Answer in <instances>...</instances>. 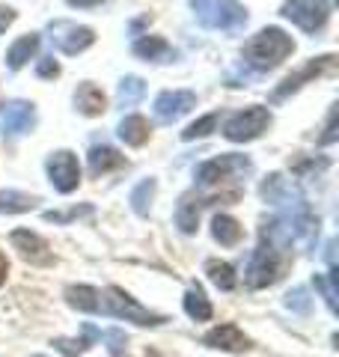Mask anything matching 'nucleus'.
<instances>
[{
	"label": "nucleus",
	"instance_id": "1",
	"mask_svg": "<svg viewBox=\"0 0 339 357\" xmlns=\"http://www.w3.org/2000/svg\"><path fill=\"white\" fill-rule=\"evenodd\" d=\"M66 301L75 310L84 312H105V316H116L134 321V325H161L164 316L140 307L134 298H128L122 289L107 286V289H93V286H69L66 289Z\"/></svg>",
	"mask_w": 339,
	"mask_h": 357
},
{
	"label": "nucleus",
	"instance_id": "2",
	"mask_svg": "<svg viewBox=\"0 0 339 357\" xmlns=\"http://www.w3.org/2000/svg\"><path fill=\"white\" fill-rule=\"evenodd\" d=\"M292 51H295V42H292L289 33H282L280 27H265L244 45V63L256 72H271Z\"/></svg>",
	"mask_w": 339,
	"mask_h": 357
},
{
	"label": "nucleus",
	"instance_id": "3",
	"mask_svg": "<svg viewBox=\"0 0 339 357\" xmlns=\"http://www.w3.org/2000/svg\"><path fill=\"white\" fill-rule=\"evenodd\" d=\"M202 27L211 30H241L247 24V13L239 0H190Z\"/></svg>",
	"mask_w": 339,
	"mask_h": 357
},
{
	"label": "nucleus",
	"instance_id": "4",
	"mask_svg": "<svg viewBox=\"0 0 339 357\" xmlns=\"http://www.w3.org/2000/svg\"><path fill=\"white\" fill-rule=\"evenodd\" d=\"M250 170H253V164H250V158H244V155H220V158H211L197 167V185L214 188V185L226 182V178H244Z\"/></svg>",
	"mask_w": 339,
	"mask_h": 357
},
{
	"label": "nucleus",
	"instance_id": "5",
	"mask_svg": "<svg viewBox=\"0 0 339 357\" xmlns=\"http://www.w3.org/2000/svg\"><path fill=\"white\" fill-rule=\"evenodd\" d=\"M280 268H282V259H280V248L271 244L268 238H262V244L256 248L253 259H250V268H247V286L250 289H265L271 283H277L280 277Z\"/></svg>",
	"mask_w": 339,
	"mask_h": 357
},
{
	"label": "nucleus",
	"instance_id": "6",
	"mask_svg": "<svg viewBox=\"0 0 339 357\" xmlns=\"http://www.w3.org/2000/svg\"><path fill=\"white\" fill-rule=\"evenodd\" d=\"M268 126H271V114L265 107H244L235 116L226 119L223 134H226V140H232V143H247V140L262 137Z\"/></svg>",
	"mask_w": 339,
	"mask_h": 357
},
{
	"label": "nucleus",
	"instance_id": "7",
	"mask_svg": "<svg viewBox=\"0 0 339 357\" xmlns=\"http://www.w3.org/2000/svg\"><path fill=\"white\" fill-rule=\"evenodd\" d=\"M282 15L289 21H295L301 30L319 33L327 24L331 6H327V0H286L282 3Z\"/></svg>",
	"mask_w": 339,
	"mask_h": 357
},
{
	"label": "nucleus",
	"instance_id": "8",
	"mask_svg": "<svg viewBox=\"0 0 339 357\" xmlns=\"http://www.w3.org/2000/svg\"><path fill=\"white\" fill-rule=\"evenodd\" d=\"M48 39L54 48H60L63 54H81L96 42V33L89 27L72 24V21H51L48 24Z\"/></svg>",
	"mask_w": 339,
	"mask_h": 357
},
{
	"label": "nucleus",
	"instance_id": "9",
	"mask_svg": "<svg viewBox=\"0 0 339 357\" xmlns=\"http://www.w3.org/2000/svg\"><path fill=\"white\" fill-rule=\"evenodd\" d=\"M48 176H51V185L56 188L60 194H72L77 182H81V167H77V158L72 152H54L48 158Z\"/></svg>",
	"mask_w": 339,
	"mask_h": 357
},
{
	"label": "nucleus",
	"instance_id": "10",
	"mask_svg": "<svg viewBox=\"0 0 339 357\" xmlns=\"http://www.w3.org/2000/svg\"><path fill=\"white\" fill-rule=\"evenodd\" d=\"M197 105V96L190 89H167L155 98V116L158 122H176L185 114H190V107Z\"/></svg>",
	"mask_w": 339,
	"mask_h": 357
},
{
	"label": "nucleus",
	"instance_id": "11",
	"mask_svg": "<svg viewBox=\"0 0 339 357\" xmlns=\"http://www.w3.org/2000/svg\"><path fill=\"white\" fill-rule=\"evenodd\" d=\"M262 197H265V203L271 206H277L280 211H298V208H307V203H303V197L292 188L282 176H268L265 182H262Z\"/></svg>",
	"mask_w": 339,
	"mask_h": 357
},
{
	"label": "nucleus",
	"instance_id": "12",
	"mask_svg": "<svg viewBox=\"0 0 339 357\" xmlns=\"http://www.w3.org/2000/svg\"><path fill=\"white\" fill-rule=\"evenodd\" d=\"M33 122H36V110H33L30 102H6V105H0V131H3L6 137H18V134L30 131Z\"/></svg>",
	"mask_w": 339,
	"mask_h": 357
},
{
	"label": "nucleus",
	"instance_id": "13",
	"mask_svg": "<svg viewBox=\"0 0 339 357\" xmlns=\"http://www.w3.org/2000/svg\"><path fill=\"white\" fill-rule=\"evenodd\" d=\"M333 54H324V57H319V60H312V63H307V66H303V69L298 72V75H289L286 77V81H282L277 89H274V96H271V98H274V102H280V98H286L289 93H295V89H301L303 84H307L310 81V77H319L322 72H327V69H333Z\"/></svg>",
	"mask_w": 339,
	"mask_h": 357
},
{
	"label": "nucleus",
	"instance_id": "14",
	"mask_svg": "<svg viewBox=\"0 0 339 357\" xmlns=\"http://www.w3.org/2000/svg\"><path fill=\"white\" fill-rule=\"evenodd\" d=\"M13 244H15V250H21V256H24L30 265H51L54 262V253L48 250V244L30 229H15Z\"/></svg>",
	"mask_w": 339,
	"mask_h": 357
},
{
	"label": "nucleus",
	"instance_id": "15",
	"mask_svg": "<svg viewBox=\"0 0 339 357\" xmlns=\"http://www.w3.org/2000/svg\"><path fill=\"white\" fill-rule=\"evenodd\" d=\"M202 342L211 345V349H220V351H247L250 349V340L235 325H220V328L209 331L206 337H202Z\"/></svg>",
	"mask_w": 339,
	"mask_h": 357
},
{
	"label": "nucleus",
	"instance_id": "16",
	"mask_svg": "<svg viewBox=\"0 0 339 357\" xmlns=\"http://www.w3.org/2000/svg\"><path fill=\"white\" fill-rule=\"evenodd\" d=\"M75 107L81 110L84 116H98L107 110V102H105V93L96 86V84H81L75 93Z\"/></svg>",
	"mask_w": 339,
	"mask_h": 357
},
{
	"label": "nucleus",
	"instance_id": "17",
	"mask_svg": "<svg viewBox=\"0 0 339 357\" xmlns=\"http://www.w3.org/2000/svg\"><path fill=\"white\" fill-rule=\"evenodd\" d=\"M134 54H137L140 60H152V63H164L173 57V48H170V42L161 39V36H143L134 42Z\"/></svg>",
	"mask_w": 339,
	"mask_h": 357
},
{
	"label": "nucleus",
	"instance_id": "18",
	"mask_svg": "<svg viewBox=\"0 0 339 357\" xmlns=\"http://www.w3.org/2000/svg\"><path fill=\"white\" fill-rule=\"evenodd\" d=\"M126 164V158L113 149V146H93L89 149V173L93 176H105L110 170H116V167Z\"/></svg>",
	"mask_w": 339,
	"mask_h": 357
},
{
	"label": "nucleus",
	"instance_id": "19",
	"mask_svg": "<svg viewBox=\"0 0 339 357\" xmlns=\"http://www.w3.org/2000/svg\"><path fill=\"white\" fill-rule=\"evenodd\" d=\"M36 51H39V36L36 33H27V36H21L13 48H9L6 54V63H9V69H21L30 57H36Z\"/></svg>",
	"mask_w": 339,
	"mask_h": 357
},
{
	"label": "nucleus",
	"instance_id": "20",
	"mask_svg": "<svg viewBox=\"0 0 339 357\" xmlns=\"http://www.w3.org/2000/svg\"><path fill=\"white\" fill-rule=\"evenodd\" d=\"M119 137L128 143V146H143L149 140V122L143 116H126L119 122Z\"/></svg>",
	"mask_w": 339,
	"mask_h": 357
},
{
	"label": "nucleus",
	"instance_id": "21",
	"mask_svg": "<svg viewBox=\"0 0 339 357\" xmlns=\"http://www.w3.org/2000/svg\"><path fill=\"white\" fill-rule=\"evenodd\" d=\"M211 232H214V238H218L220 244H226V248H232V244H239L241 236H244V229H241V223L229 218V215H218L211 223Z\"/></svg>",
	"mask_w": 339,
	"mask_h": 357
},
{
	"label": "nucleus",
	"instance_id": "22",
	"mask_svg": "<svg viewBox=\"0 0 339 357\" xmlns=\"http://www.w3.org/2000/svg\"><path fill=\"white\" fill-rule=\"evenodd\" d=\"M185 312L190 319H197V321H209L211 319V304H209V298H206V292H202L199 286H190L185 292Z\"/></svg>",
	"mask_w": 339,
	"mask_h": 357
},
{
	"label": "nucleus",
	"instance_id": "23",
	"mask_svg": "<svg viewBox=\"0 0 339 357\" xmlns=\"http://www.w3.org/2000/svg\"><path fill=\"white\" fill-rule=\"evenodd\" d=\"M96 340H98V331L93 325H84L81 340H54V349L60 354H66V357H77V354H84Z\"/></svg>",
	"mask_w": 339,
	"mask_h": 357
},
{
	"label": "nucleus",
	"instance_id": "24",
	"mask_svg": "<svg viewBox=\"0 0 339 357\" xmlns=\"http://www.w3.org/2000/svg\"><path fill=\"white\" fill-rule=\"evenodd\" d=\"M39 199L21 191H0V215H21V211H30Z\"/></svg>",
	"mask_w": 339,
	"mask_h": 357
},
{
	"label": "nucleus",
	"instance_id": "25",
	"mask_svg": "<svg viewBox=\"0 0 339 357\" xmlns=\"http://www.w3.org/2000/svg\"><path fill=\"white\" fill-rule=\"evenodd\" d=\"M176 223L182 232H197V223H199V199L194 197H185L182 203H179V211H176Z\"/></svg>",
	"mask_w": 339,
	"mask_h": 357
},
{
	"label": "nucleus",
	"instance_id": "26",
	"mask_svg": "<svg viewBox=\"0 0 339 357\" xmlns=\"http://www.w3.org/2000/svg\"><path fill=\"white\" fill-rule=\"evenodd\" d=\"M206 271H209V280L218 286V289H223V292L235 289V271H232V265L211 259V262H206Z\"/></svg>",
	"mask_w": 339,
	"mask_h": 357
},
{
	"label": "nucleus",
	"instance_id": "27",
	"mask_svg": "<svg viewBox=\"0 0 339 357\" xmlns=\"http://www.w3.org/2000/svg\"><path fill=\"white\" fill-rule=\"evenodd\" d=\"M143 93H146V84H143V77H134V75H128L126 81L119 84V105H122V107H131V105H137L140 98H143Z\"/></svg>",
	"mask_w": 339,
	"mask_h": 357
},
{
	"label": "nucleus",
	"instance_id": "28",
	"mask_svg": "<svg viewBox=\"0 0 339 357\" xmlns=\"http://www.w3.org/2000/svg\"><path fill=\"white\" fill-rule=\"evenodd\" d=\"M152 197H155V178H146V182H140L137 188H134V194H131L134 211H137V215H149Z\"/></svg>",
	"mask_w": 339,
	"mask_h": 357
},
{
	"label": "nucleus",
	"instance_id": "29",
	"mask_svg": "<svg viewBox=\"0 0 339 357\" xmlns=\"http://www.w3.org/2000/svg\"><path fill=\"white\" fill-rule=\"evenodd\" d=\"M218 114H209V116H202V119H197L194 126H188L185 131H182V140H197V137H206V134H211L214 128H218Z\"/></svg>",
	"mask_w": 339,
	"mask_h": 357
},
{
	"label": "nucleus",
	"instance_id": "30",
	"mask_svg": "<svg viewBox=\"0 0 339 357\" xmlns=\"http://www.w3.org/2000/svg\"><path fill=\"white\" fill-rule=\"evenodd\" d=\"M81 215H93V206H81V208H69V211H48L45 215V220H54V223H66V220H75V218H81Z\"/></svg>",
	"mask_w": 339,
	"mask_h": 357
},
{
	"label": "nucleus",
	"instance_id": "31",
	"mask_svg": "<svg viewBox=\"0 0 339 357\" xmlns=\"http://www.w3.org/2000/svg\"><path fill=\"white\" fill-rule=\"evenodd\" d=\"M286 307H289V310H298V312H307V310H310L307 289H292V292L286 295Z\"/></svg>",
	"mask_w": 339,
	"mask_h": 357
},
{
	"label": "nucleus",
	"instance_id": "32",
	"mask_svg": "<svg viewBox=\"0 0 339 357\" xmlns=\"http://www.w3.org/2000/svg\"><path fill=\"white\" fill-rule=\"evenodd\" d=\"M36 75H39V77H56V75H60V66H56L54 57H45V60H39V66H36Z\"/></svg>",
	"mask_w": 339,
	"mask_h": 357
},
{
	"label": "nucleus",
	"instance_id": "33",
	"mask_svg": "<svg viewBox=\"0 0 339 357\" xmlns=\"http://www.w3.org/2000/svg\"><path fill=\"white\" fill-rule=\"evenodd\" d=\"M336 116H339V110L331 107V116H327V128L322 134V143H333L336 140Z\"/></svg>",
	"mask_w": 339,
	"mask_h": 357
},
{
	"label": "nucleus",
	"instance_id": "34",
	"mask_svg": "<svg viewBox=\"0 0 339 357\" xmlns=\"http://www.w3.org/2000/svg\"><path fill=\"white\" fill-rule=\"evenodd\" d=\"M13 21H15V9L0 3V33H6V27L13 24Z\"/></svg>",
	"mask_w": 339,
	"mask_h": 357
},
{
	"label": "nucleus",
	"instance_id": "35",
	"mask_svg": "<svg viewBox=\"0 0 339 357\" xmlns=\"http://www.w3.org/2000/svg\"><path fill=\"white\" fill-rule=\"evenodd\" d=\"M107 340L113 342V345H110V351L116 354V357H122V345H126V337H122L119 331H110V333H107Z\"/></svg>",
	"mask_w": 339,
	"mask_h": 357
},
{
	"label": "nucleus",
	"instance_id": "36",
	"mask_svg": "<svg viewBox=\"0 0 339 357\" xmlns=\"http://www.w3.org/2000/svg\"><path fill=\"white\" fill-rule=\"evenodd\" d=\"M69 6H77V9H89V6H98L101 0H66Z\"/></svg>",
	"mask_w": 339,
	"mask_h": 357
},
{
	"label": "nucleus",
	"instance_id": "37",
	"mask_svg": "<svg viewBox=\"0 0 339 357\" xmlns=\"http://www.w3.org/2000/svg\"><path fill=\"white\" fill-rule=\"evenodd\" d=\"M6 271H9V265H6V256L0 253V286H3V280H6Z\"/></svg>",
	"mask_w": 339,
	"mask_h": 357
}]
</instances>
